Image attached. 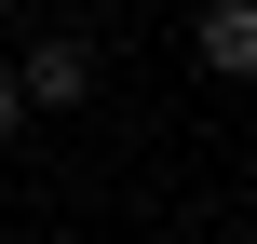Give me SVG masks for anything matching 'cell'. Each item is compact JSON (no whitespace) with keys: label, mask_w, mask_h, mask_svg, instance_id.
Returning <instances> with one entry per match:
<instances>
[{"label":"cell","mask_w":257,"mask_h":244,"mask_svg":"<svg viewBox=\"0 0 257 244\" xmlns=\"http://www.w3.org/2000/svg\"><path fill=\"white\" fill-rule=\"evenodd\" d=\"M14 82H27V109H95V82H108V68H95V41H81V27H41V41L14 54Z\"/></svg>","instance_id":"obj_1"},{"label":"cell","mask_w":257,"mask_h":244,"mask_svg":"<svg viewBox=\"0 0 257 244\" xmlns=\"http://www.w3.org/2000/svg\"><path fill=\"white\" fill-rule=\"evenodd\" d=\"M190 68L203 82H257V0H203L190 14Z\"/></svg>","instance_id":"obj_2"},{"label":"cell","mask_w":257,"mask_h":244,"mask_svg":"<svg viewBox=\"0 0 257 244\" xmlns=\"http://www.w3.org/2000/svg\"><path fill=\"white\" fill-rule=\"evenodd\" d=\"M14 122H27V82H14V54H0V136H14Z\"/></svg>","instance_id":"obj_3"},{"label":"cell","mask_w":257,"mask_h":244,"mask_svg":"<svg viewBox=\"0 0 257 244\" xmlns=\"http://www.w3.org/2000/svg\"><path fill=\"white\" fill-rule=\"evenodd\" d=\"M0 14H14V0H0Z\"/></svg>","instance_id":"obj_4"}]
</instances>
